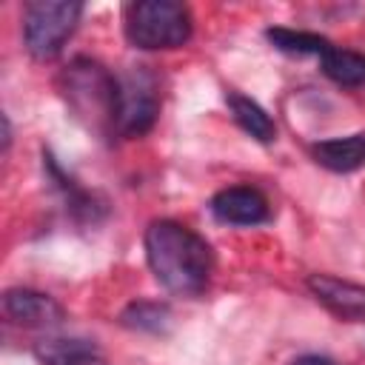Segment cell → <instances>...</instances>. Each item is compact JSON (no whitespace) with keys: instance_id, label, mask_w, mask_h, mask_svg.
Listing matches in <instances>:
<instances>
[{"instance_id":"obj_1","label":"cell","mask_w":365,"mask_h":365,"mask_svg":"<svg viewBox=\"0 0 365 365\" xmlns=\"http://www.w3.org/2000/svg\"><path fill=\"white\" fill-rule=\"evenodd\" d=\"M145 259L157 282L182 297L202 294L214 268L211 245L174 220H154L145 228Z\"/></svg>"},{"instance_id":"obj_2","label":"cell","mask_w":365,"mask_h":365,"mask_svg":"<svg viewBox=\"0 0 365 365\" xmlns=\"http://www.w3.org/2000/svg\"><path fill=\"white\" fill-rule=\"evenodd\" d=\"M63 97L91 128L114 131L117 117V77L88 57L71 60L60 74Z\"/></svg>"},{"instance_id":"obj_3","label":"cell","mask_w":365,"mask_h":365,"mask_svg":"<svg viewBox=\"0 0 365 365\" xmlns=\"http://www.w3.org/2000/svg\"><path fill=\"white\" fill-rule=\"evenodd\" d=\"M125 37L145 51L180 48L191 37V11L174 0H143L125 9Z\"/></svg>"},{"instance_id":"obj_4","label":"cell","mask_w":365,"mask_h":365,"mask_svg":"<svg viewBox=\"0 0 365 365\" xmlns=\"http://www.w3.org/2000/svg\"><path fill=\"white\" fill-rule=\"evenodd\" d=\"M83 6L74 0H37L26 6L23 40L34 60H54L80 23Z\"/></svg>"},{"instance_id":"obj_5","label":"cell","mask_w":365,"mask_h":365,"mask_svg":"<svg viewBox=\"0 0 365 365\" xmlns=\"http://www.w3.org/2000/svg\"><path fill=\"white\" fill-rule=\"evenodd\" d=\"M157 114H160L157 80L145 66H134L123 77H117V117H114L117 134L143 137L157 123Z\"/></svg>"},{"instance_id":"obj_6","label":"cell","mask_w":365,"mask_h":365,"mask_svg":"<svg viewBox=\"0 0 365 365\" xmlns=\"http://www.w3.org/2000/svg\"><path fill=\"white\" fill-rule=\"evenodd\" d=\"M211 214L228 225H259L271 217V208L257 188L231 185L211 197Z\"/></svg>"},{"instance_id":"obj_7","label":"cell","mask_w":365,"mask_h":365,"mask_svg":"<svg viewBox=\"0 0 365 365\" xmlns=\"http://www.w3.org/2000/svg\"><path fill=\"white\" fill-rule=\"evenodd\" d=\"M308 291L322 302L331 314L348 322H365V285L345 282L328 274H311L308 277Z\"/></svg>"},{"instance_id":"obj_8","label":"cell","mask_w":365,"mask_h":365,"mask_svg":"<svg viewBox=\"0 0 365 365\" xmlns=\"http://www.w3.org/2000/svg\"><path fill=\"white\" fill-rule=\"evenodd\" d=\"M3 311L14 325L23 328H48L63 319V308L48 294L31 288H9L3 294Z\"/></svg>"},{"instance_id":"obj_9","label":"cell","mask_w":365,"mask_h":365,"mask_svg":"<svg viewBox=\"0 0 365 365\" xmlns=\"http://www.w3.org/2000/svg\"><path fill=\"white\" fill-rule=\"evenodd\" d=\"M40 365H106L103 351L91 339L77 336H46L34 345Z\"/></svg>"},{"instance_id":"obj_10","label":"cell","mask_w":365,"mask_h":365,"mask_svg":"<svg viewBox=\"0 0 365 365\" xmlns=\"http://www.w3.org/2000/svg\"><path fill=\"white\" fill-rule=\"evenodd\" d=\"M311 157L336 174H351L365 165V134H348L336 140H322L311 148Z\"/></svg>"},{"instance_id":"obj_11","label":"cell","mask_w":365,"mask_h":365,"mask_svg":"<svg viewBox=\"0 0 365 365\" xmlns=\"http://www.w3.org/2000/svg\"><path fill=\"white\" fill-rule=\"evenodd\" d=\"M225 103L231 108V117L237 120V125L245 134H251L259 143H271L277 137V125H274V120L268 117V111L259 103H254L251 97H245L240 91H228L225 94Z\"/></svg>"},{"instance_id":"obj_12","label":"cell","mask_w":365,"mask_h":365,"mask_svg":"<svg viewBox=\"0 0 365 365\" xmlns=\"http://www.w3.org/2000/svg\"><path fill=\"white\" fill-rule=\"evenodd\" d=\"M319 63H322V74L328 80H334L336 86H345V88L365 86V54L331 46L319 57Z\"/></svg>"},{"instance_id":"obj_13","label":"cell","mask_w":365,"mask_h":365,"mask_svg":"<svg viewBox=\"0 0 365 365\" xmlns=\"http://www.w3.org/2000/svg\"><path fill=\"white\" fill-rule=\"evenodd\" d=\"M120 322L131 331H145V334H163L171 322V311L163 302H151V299H137L131 305H125V311L120 314Z\"/></svg>"},{"instance_id":"obj_14","label":"cell","mask_w":365,"mask_h":365,"mask_svg":"<svg viewBox=\"0 0 365 365\" xmlns=\"http://www.w3.org/2000/svg\"><path fill=\"white\" fill-rule=\"evenodd\" d=\"M265 37H268V43H271L274 48H279V51H285V54H299V57H302V54H317V57H322V54L331 48V43H328L325 37L314 34V31H297V29H282V26L268 29Z\"/></svg>"},{"instance_id":"obj_15","label":"cell","mask_w":365,"mask_h":365,"mask_svg":"<svg viewBox=\"0 0 365 365\" xmlns=\"http://www.w3.org/2000/svg\"><path fill=\"white\" fill-rule=\"evenodd\" d=\"M291 365H336V362H334V359H328V356H319V354H305V356L294 359Z\"/></svg>"}]
</instances>
